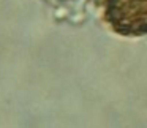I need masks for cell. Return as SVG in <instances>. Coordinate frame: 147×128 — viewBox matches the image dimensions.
I'll use <instances>...</instances> for the list:
<instances>
[{
  "label": "cell",
  "mask_w": 147,
  "mask_h": 128,
  "mask_svg": "<svg viewBox=\"0 0 147 128\" xmlns=\"http://www.w3.org/2000/svg\"><path fill=\"white\" fill-rule=\"evenodd\" d=\"M108 21L122 33H141L146 29V0H109Z\"/></svg>",
  "instance_id": "1"
}]
</instances>
